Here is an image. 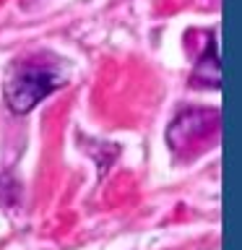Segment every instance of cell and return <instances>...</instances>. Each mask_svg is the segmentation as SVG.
<instances>
[{
    "label": "cell",
    "instance_id": "obj_2",
    "mask_svg": "<svg viewBox=\"0 0 242 250\" xmlns=\"http://www.w3.org/2000/svg\"><path fill=\"white\" fill-rule=\"evenodd\" d=\"M216 123H219V115L211 112V109L182 112L169 128V148L180 151V148H190L201 144L203 138L216 133Z\"/></svg>",
    "mask_w": 242,
    "mask_h": 250
},
{
    "label": "cell",
    "instance_id": "obj_1",
    "mask_svg": "<svg viewBox=\"0 0 242 250\" xmlns=\"http://www.w3.org/2000/svg\"><path fill=\"white\" fill-rule=\"evenodd\" d=\"M68 70L52 55H31V58L16 62L11 78L5 83V102L16 115L31 112L44 97L65 86Z\"/></svg>",
    "mask_w": 242,
    "mask_h": 250
}]
</instances>
